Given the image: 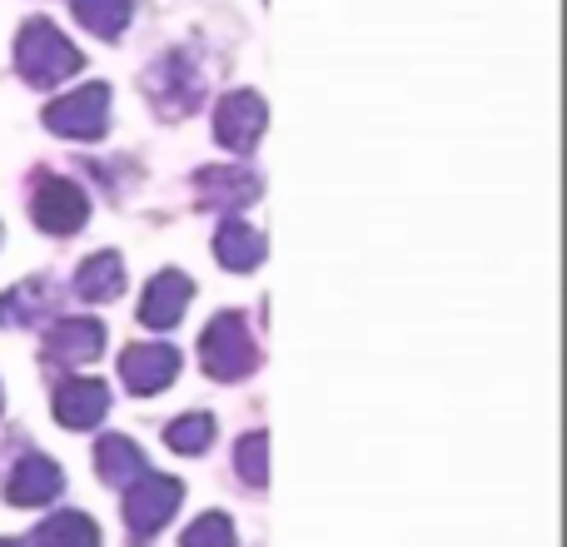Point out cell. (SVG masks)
<instances>
[{"label":"cell","mask_w":567,"mask_h":547,"mask_svg":"<svg viewBox=\"0 0 567 547\" xmlns=\"http://www.w3.org/2000/svg\"><path fill=\"white\" fill-rule=\"evenodd\" d=\"M16 65L30 85L50 90L80 70V50L70 45L50 20H25V30H20V40H16Z\"/></svg>","instance_id":"6da1fadb"},{"label":"cell","mask_w":567,"mask_h":547,"mask_svg":"<svg viewBox=\"0 0 567 547\" xmlns=\"http://www.w3.org/2000/svg\"><path fill=\"white\" fill-rule=\"evenodd\" d=\"M199 359H205L209 379H219V383H235V379H245V373H255L259 349H255V339H249V323L239 319V313L209 319L205 333H199Z\"/></svg>","instance_id":"7a4b0ae2"},{"label":"cell","mask_w":567,"mask_h":547,"mask_svg":"<svg viewBox=\"0 0 567 547\" xmlns=\"http://www.w3.org/2000/svg\"><path fill=\"white\" fill-rule=\"evenodd\" d=\"M179 503H185V483L165 478V473H145V478H135L125 488V528L135 538H155L175 518Z\"/></svg>","instance_id":"3957f363"},{"label":"cell","mask_w":567,"mask_h":547,"mask_svg":"<svg viewBox=\"0 0 567 547\" xmlns=\"http://www.w3.org/2000/svg\"><path fill=\"white\" fill-rule=\"evenodd\" d=\"M110 125V85H80L65 100L45 105V130L65 140H100Z\"/></svg>","instance_id":"277c9868"},{"label":"cell","mask_w":567,"mask_h":547,"mask_svg":"<svg viewBox=\"0 0 567 547\" xmlns=\"http://www.w3.org/2000/svg\"><path fill=\"white\" fill-rule=\"evenodd\" d=\"M265 125H269V110L255 90H235V95H225L215 105V135H219V145L235 149V155L255 149V140L265 135Z\"/></svg>","instance_id":"5b68a950"},{"label":"cell","mask_w":567,"mask_h":547,"mask_svg":"<svg viewBox=\"0 0 567 547\" xmlns=\"http://www.w3.org/2000/svg\"><path fill=\"white\" fill-rule=\"evenodd\" d=\"M30 215H35V225L45 229V235H75L90 215V199H85V189L70 185V179H40L35 199H30Z\"/></svg>","instance_id":"8992f818"},{"label":"cell","mask_w":567,"mask_h":547,"mask_svg":"<svg viewBox=\"0 0 567 547\" xmlns=\"http://www.w3.org/2000/svg\"><path fill=\"white\" fill-rule=\"evenodd\" d=\"M175 373H179V349L175 343H130V349L120 353V379H125V389L140 393V399L159 393Z\"/></svg>","instance_id":"52a82bcc"},{"label":"cell","mask_w":567,"mask_h":547,"mask_svg":"<svg viewBox=\"0 0 567 547\" xmlns=\"http://www.w3.org/2000/svg\"><path fill=\"white\" fill-rule=\"evenodd\" d=\"M189 299H195L189 274H179V269L155 274V279L145 283V293H140V323H145V329H175V323L185 319Z\"/></svg>","instance_id":"ba28073f"},{"label":"cell","mask_w":567,"mask_h":547,"mask_svg":"<svg viewBox=\"0 0 567 547\" xmlns=\"http://www.w3.org/2000/svg\"><path fill=\"white\" fill-rule=\"evenodd\" d=\"M60 488H65L60 463H50L45 453H25V458L16 463V473H10V483H6V498L16 503V508H40V503L60 498Z\"/></svg>","instance_id":"9c48e42d"},{"label":"cell","mask_w":567,"mask_h":547,"mask_svg":"<svg viewBox=\"0 0 567 547\" xmlns=\"http://www.w3.org/2000/svg\"><path fill=\"white\" fill-rule=\"evenodd\" d=\"M100 349H105V323L100 319H60L45 339V359L65 363V369L100 359Z\"/></svg>","instance_id":"30bf717a"},{"label":"cell","mask_w":567,"mask_h":547,"mask_svg":"<svg viewBox=\"0 0 567 547\" xmlns=\"http://www.w3.org/2000/svg\"><path fill=\"white\" fill-rule=\"evenodd\" d=\"M110 413V389L100 379H65L55 389V419L65 429H95Z\"/></svg>","instance_id":"8fae6325"},{"label":"cell","mask_w":567,"mask_h":547,"mask_svg":"<svg viewBox=\"0 0 567 547\" xmlns=\"http://www.w3.org/2000/svg\"><path fill=\"white\" fill-rule=\"evenodd\" d=\"M195 185H199V199H205L209 209H245L259 199V175H249V169H239V165L199 169Z\"/></svg>","instance_id":"7c38bea8"},{"label":"cell","mask_w":567,"mask_h":547,"mask_svg":"<svg viewBox=\"0 0 567 547\" xmlns=\"http://www.w3.org/2000/svg\"><path fill=\"white\" fill-rule=\"evenodd\" d=\"M265 235H259L255 225H245V219H225L219 225V235H215V255H219V265L225 269H235V274H249V269H259L265 265Z\"/></svg>","instance_id":"4fadbf2b"},{"label":"cell","mask_w":567,"mask_h":547,"mask_svg":"<svg viewBox=\"0 0 567 547\" xmlns=\"http://www.w3.org/2000/svg\"><path fill=\"white\" fill-rule=\"evenodd\" d=\"M75 289H80V299H90V303L120 299V289H125V265H120L115 249L90 255L85 265H80V274H75Z\"/></svg>","instance_id":"5bb4252c"},{"label":"cell","mask_w":567,"mask_h":547,"mask_svg":"<svg viewBox=\"0 0 567 547\" xmlns=\"http://www.w3.org/2000/svg\"><path fill=\"white\" fill-rule=\"evenodd\" d=\"M95 463H100V478L115 483V488H130L135 478H145V473H150L140 443H130V438H100Z\"/></svg>","instance_id":"9a60e30c"},{"label":"cell","mask_w":567,"mask_h":547,"mask_svg":"<svg viewBox=\"0 0 567 547\" xmlns=\"http://www.w3.org/2000/svg\"><path fill=\"white\" fill-rule=\"evenodd\" d=\"M50 293H55L50 279H30V283H20V289H6L0 293V329H25V323H35L40 313H45Z\"/></svg>","instance_id":"2e32d148"},{"label":"cell","mask_w":567,"mask_h":547,"mask_svg":"<svg viewBox=\"0 0 567 547\" xmlns=\"http://www.w3.org/2000/svg\"><path fill=\"white\" fill-rule=\"evenodd\" d=\"M35 547H100V528L85 513H50L35 528Z\"/></svg>","instance_id":"e0dca14e"},{"label":"cell","mask_w":567,"mask_h":547,"mask_svg":"<svg viewBox=\"0 0 567 547\" xmlns=\"http://www.w3.org/2000/svg\"><path fill=\"white\" fill-rule=\"evenodd\" d=\"M80 25H90L100 40H120V30L135 16V0H75Z\"/></svg>","instance_id":"ac0fdd59"},{"label":"cell","mask_w":567,"mask_h":547,"mask_svg":"<svg viewBox=\"0 0 567 547\" xmlns=\"http://www.w3.org/2000/svg\"><path fill=\"white\" fill-rule=\"evenodd\" d=\"M165 443L175 453H205L215 443V419L209 413H185V419H175L165 429Z\"/></svg>","instance_id":"d6986e66"},{"label":"cell","mask_w":567,"mask_h":547,"mask_svg":"<svg viewBox=\"0 0 567 547\" xmlns=\"http://www.w3.org/2000/svg\"><path fill=\"white\" fill-rule=\"evenodd\" d=\"M235 463H239V478H245L249 488H265L269 483V433H249V438H239Z\"/></svg>","instance_id":"ffe728a7"},{"label":"cell","mask_w":567,"mask_h":547,"mask_svg":"<svg viewBox=\"0 0 567 547\" xmlns=\"http://www.w3.org/2000/svg\"><path fill=\"white\" fill-rule=\"evenodd\" d=\"M235 523L225 518V513H205V518H195L185 528V538H179V547H235Z\"/></svg>","instance_id":"44dd1931"},{"label":"cell","mask_w":567,"mask_h":547,"mask_svg":"<svg viewBox=\"0 0 567 547\" xmlns=\"http://www.w3.org/2000/svg\"><path fill=\"white\" fill-rule=\"evenodd\" d=\"M0 547H20V543H6V538H0Z\"/></svg>","instance_id":"7402d4cb"},{"label":"cell","mask_w":567,"mask_h":547,"mask_svg":"<svg viewBox=\"0 0 567 547\" xmlns=\"http://www.w3.org/2000/svg\"><path fill=\"white\" fill-rule=\"evenodd\" d=\"M0 409H6V393H0Z\"/></svg>","instance_id":"603a6c76"}]
</instances>
